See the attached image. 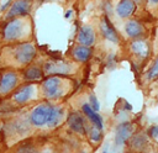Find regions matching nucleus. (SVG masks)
<instances>
[{
	"instance_id": "obj_28",
	"label": "nucleus",
	"mask_w": 158,
	"mask_h": 153,
	"mask_svg": "<svg viewBox=\"0 0 158 153\" xmlns=\"http://www.w3.org/2000/svg\"><path fill=\"white\" fill-rule=\"evenodd\" d=\"M125 109H126V110H132V106H131V104H128V102H125Z\"/></svg>"
},
{
	"instance_id": "obj_1",
	"label": "nucleus",
	"mask_w": 158,
	"mask_h": 153,
	"mask_svg": "<svg viewBox=\"0 0 158 153\" xmlns=\"http://www.w3.org/2000/svg\"><path fill=\"white\" fill-rule=\"evenodd\" d=\"M30 32V21L27 16H20L7 20L2 27V37L5 41L14 42L26 37Z\"/></svg>"
},
{
	"instance_id": "obj_9",
	"label": "nucleus",
	"mask_w": 158,
	"mask_h": 153,
	"mask_svg": "<svg viewBox=\"0 0 158 153\" xmlns=\"http://www.w3.org/2000/svg\"><path fill=\"white\" fill-rule=\"evenodd\" d=\"M133 133V126L130 122H122L116 127L115 132V143L117 146L123 144Z\"/></svg>"
},
{
	"instance_id": "obj_22",
	"label": "nucleus",
	"mask_w": 158,
	"mask_h": 153,
	"mask_svg": "<svg viewBox=\"0 0 158 153\" xmlns=\"http://www.w3.org/2000/svg\"><path fill=\"white\" fill-rule=\"evenodd\" d=\"M89 136H90L91 141L99 142V141L101 139V130H99V128H96V127L93 126V127L90 128V131H89Z\"/></svg>"
},
{
	"instance_id": "obj_23",
	"label": "nucleus",
	"mask_w": 158,
	"mask_h": 153,
	"mask_svg": "<svg viewBox=\"0 0 158 153\" xmlns=\"http://www.w3.org/2000/svg\"><path fill=\"white\" fill-rule=\"evenodd\" d=\"M89 105H90V107L94 110V111H99L100 110V102L98 101V99H96V96L94 95V94H91L90 96H89V102H88Z\"/></svg>"
},
{
	"instance_id": "obj_13",
	"label": "nucleus",
	"mask_w": 158,
	"mask_h": 153,
	"mask_svg": "<svg viewBox=\"0 0 158 153\" xmlns=\"http://www.w3.org/2000/svg\"><path fill=\"white\" fill-rule=\"evenodd\" d=\"M130 49L137 58H141V59L147 58L149 54V44L147 43V41L141 38L132 41L130 44Z\"/></svg>"
},
{
	"instance_id": "obj_3",
	"label": "nucleus",
	"mask_w": 158,
	"mask_h": 153,
	"mask_svg": "<svg viewBox=\"0 0 158 153\" xmlns=\"http://www.w3.org/2000/svg\"><path fill=\"white\" fill-rule=\"evenodd\" d=\"M36 56V48L32 43H20L12 48V59L19 65L30 64Z\"/></svg>"
},
{
	"instance_id": "obj_15",
	"label": "nucleus",
	"mask_w": 158,
	"mask_h": 153,
	"mask_svg": "<svg viewBox=\"0 0 158 153\" xmlns=\"http://www.w3.org/2000/svg\"><path fill=\"white\" fill-rule=\"evenodd\" d=\"M143 26L137 20H128L125 23V32L131 38H138L143 35Z\"/></svg>"
},
{
	"instance_id": "obj_26",
	"label": "nucleus",
	"mask_w": 158,
	"mask_h": 153,
	"mask_svg": "<svg viewBox=\"0 0 158 153\" xmlns=\"http://www.w3.org/2000/svg\"><path fill=\"white\" fill-rule=\"evenodd\" d=\"M148 2H149L151 5H153V6L158 5V0H148Z\"/></svg>"
},
{
	"instance_id": "obj_5",
	"label": "nucleus",
	"mask_w": 158,
	"mask_h": 153,
	"mask_svg": "<svg viewBox=\"0 0 158 153\" xmlns=\"http://www.w3.org/2000/svg\"><path fill=\"white\" fill-rule=\"evenodd\" d=\"M73 64L69 62L64 60H48L46 62L43 70L44 74L47 75H64V74H70L73 72Z\"/></svg>"
},
{
	"instance_id": "obj_19",
	"label": "nucleus",
	"mask_w": 158,
	"mask_h": 153,
	"mask_svg": "<svg viewBox=\"0 0 158 153\" xmlns=\"http://www.w3.org/2000/svg\"><path fill=\"white\" fill-rule=\"evenodd\" d=\"M42 78V70L38 65H28L25 70H23V79L32 81V80H37Z\"/></svg>"
},
{
	"instance_id": "obj_18",
	"label": "nucleus",
	"mask_w": 158,
	"mask_h": 153,
	"mask_svg": "<svg viewBox=\"0 0 158 153\" xmlns=\"http://www.w3.org/2000/svg\"><path fill=\"white\" fill-rule=\"evenodd\" d=\"M72 56L78 62H86L91 56V48L86 46H77L72 51Z\"/></svg>"
},
{
	"instance_id": "obj_21",
	"label": "nucleus",
	"mask_w": 158,
	"mask_h": 153,
	"mask_svg": "<svg viewBox=\"0 0 158 153\" xmlns=\"http://www.w3.org/2000/svg\"><path fill=\"white\" fill-rule=\"evenodd\" d=\"M144 144H146L144 134H138V136H135L132 138V146L135 148H142V147H144Z\"/></svg>"
},
{
	"instance_id": "obj_10",
	"label": "nucleus",
	"mask_w": 158,
	"mask_h": 153,
	"mask_svg": "<svg viewBox=\"0 0 158 153\" xmlns=\"http://www.w3.org/2000/svg\"><path fill=\"white\" fill-rule=\"evenodd\" d=\"M100 31H101L102 36H104L107 41L114 42V43H118V41H120L118 35H117L115 27L112 26V23L110 22V20H109L106 16L102 17L101 21H100Z\"/></svg>"
},
{
	"instance_id": "obj_4",
	"label": "nucleus",
	"mask_w": 158,
	"mask_h": 153,
	"mask_svg": "<svg viewBox=\"0 0 158 153\" xmlns=\"http://www.w3.org/2000/svg\"><path fill=\"white\" fill-rule=\"evenodd\" d=\"M53 105L49 102H41L37 106H35L30 114V122L36 127H42L47 123L51 109Z\"/></svg>"
},
{
	"instance_id": "obj_25",
	"label": "nucleus",
	"mask_w": 158,
	"mask_h": 153,
	"mask_svg": "<svg viewBox=\"0 0 158 153\" xmlns=\"http://www.w3.org/2000/svg\"><path fill=\"white\" fill-rule=\"evenodd\" d=\"M151 133H152V136H153L154 138H158V126L153 127V128L151 130Z\"/></svg>"
},
{
	"instance_id": "obj_11",
	"label": "nucleus",
	"mask_w": 158,
	"mask_h": 153,
	"mask_svg": "<svg viewBox=\"0 0 158 153\" xmlns=\"http://www.w3.org/2000/svg\"><path fill=\"white\" fill-rule=\"evenodd\" d=\"M77 38H78V42L81 43L83 46L91 47L95 43V31L91 26L84 25V26L80 27Z\"/></svg>"
},
{
	"instance_id": "obj_2",
	"label": "nucleus",
	"mask_w": 158,
	"mask_h": 153,
	"mask_svg": "<svg viewBox=\"0 0 158 153\" xmlns=\"http://www.w3.org/2000/svg\"><path fill=\"white\" fill-rule=\"evenodd\" d=\"M65 83L60 76H48L42 83V91L47 99H58L65 94Z\"/></svg>"
},
{
	"instance_id": "obj_30",
	"label": "nucleus",
	"mask_w": 158,
	"mask_h": 153,
	"mask_svg": "<svg viewBox=\"0 0 158 153\" xmlns=\"http://www.w3.org/2000/svg\"><path fill=\"white\" fill-rule=\"evenodd\" d=\"M102 153H109V152H107V151H104V152H102Z\"/></svg>"
},
{
	"instance_id": "obj_24",
	"label": "nucleus",
	"mask_w": 158,
	"mask_h": 153,
	"mask_svg": "<svg viewBox=\"0 0 158 153\" xmlns=\"http://www.w3.org/2000/svg\"><path fill=\"white\" fill-rule=\"evenodd\" d=\"M11 2H12L11 0H7V1H6V2H5L2 6H1V9H0V10H1V11H6V10L9 9V6L11 5Z\"/></svg>"
},
{
	"instance_id": "obj_7",
	"label": "nucleus",
	"mask_w": 158,
	"mask_h": 153,
	"mask_svg": "<svg viewBox=\"0 0 158 153\" xmlns=\"http://www.w3.org/2000/svg\"><path fill=\"white\" fill-rule=\"evenodd\" d=\"M19 83V75L14 70H5L0 74V94L5 95L14 90Z\"/></svg>"
},
{
	"instance_id": "obj_17",
	"label": "nucleus",
	"mask_w": 158,
	"mask_h": 153,
	"mask_svg": "<svg viewBox=\"0 0 158 153\" xmlns=\"http://www.w3.org/2000/svg\"><path fill=\"white\" fill-rule=\"evenodd\" d=\"M81 109H83V112L86 115V117L90 120V122L94 125V127H96V128H99V130H102L104 123H102V118L99 116V114H98L96 111H94V110L90 107L89 104H83Z\"/></svg>"
},
{
	"instance_id": "obj_16",
	"label": "nucleus",
	"mask_w": 158,
	"mask_h": 153,
	"mask_svg": "<svg viewBox=\"0 0 158 153\" xmlns=\"http://www.w3.org/2000/svg\"><path fill=\"white\" fill-rule=\"evenodd\" d=\"M64 117V110L62 106H52L48 120H47V126L48 127H56L57 125H59L62 122Z\"/></svg>"
},
{
	"instance_id": "obj_20",
	"label": "nucleus",
	"mask_w": 158,
	"mask_h": 153,
	"mask_svg": "<svg viewBox=\"0 0 158 153\" xmlns=\"http://www.w3.org/2000/svg\"><path fill=\"white\" fill-rule=\"evenodd\" d=\"M158 78V57L153 60L152 67L149 68V70L146 74V79L147 80H154Z\"/></svg>"
},
{
	"instance_id": "obj_29",
	"label": "nucleus",
	"mask_w": 158,
	"mask_h": 153,
	"mask_svg": "<svg viewBox=\"0 0 158 153\" xmlns=\"http://www.w3.org/2000/svg\"><path fill=\"white\" fill-rule=\"evenodd\" d=\"M133 1H135V2H137V4H142L144 0H133Z\"/></svg>"
},
{
	"instance_id": "obj_14",
	"label": "nucleus",
	"mask_w": 158,
	"mask_h": 153,
	"mask_svg": "<svg viewBox=\"0 0 158 153\" xmlns=\"http://www.w3.org/2000/svg\"><path fill=\"white\" fill-rule=\"evenodd\" d=\"M68 125L77 133H80V134L86 133V125L84 122V118L77 112H73L68 116Z\"/></svg>"
},
{
	"instance_id": "obj_8",
	"label": "nucleus",
	"mask_w": 158,
	"mask_h": 153,
	"mask_svg": "<svg viewBox=\"0 0 158 153\" xmlns=\"http://www.w3.org/2000/svg\"><path fill=\"white\" fill-rule=\"evenodd\" d=\"M36 94V85L33 84H25V85H21L19 86L14 95H12V100L16 102V104H26L27 101H30Z\"/></svg>"
},
{
	"instance_id": "obj_6",
	"label": "nucleus",
	"mask_w": 158,
	"mask_h": 153,
	"mask_svg": "<svg viewBox=\"0 0 158 153\" xmlns=\"http://www.w3.org/2000/svg\"><path fill=\"white\" fill-rule=\"evenodd\" d=\"M31 10V1L30 0H15L11 2L10 9L5 14V19L10 20L14 17L20 16H27V14Z\"/></svg>"
},
{
	"instance_id": "obj_27",
	"label": "nucleus",
	"mask_w": 158,
	"mask_h": 153,
	"mask_svg": "<svg viewBox=\"0 0 158 153\" xmlns=\"http://www.w3.org/2000/svg\"><path fill=\"white\" fill-rule=\"evenodd\" d=\"M70 15H72V10H68V11L65 12L64 17H65V19H69V17H70Z\"/></svg>"
},
{
	"instance_id": "obj_12",
	"label": "nucleus",
	"mask_w": 158,
	"mask_h": 153,
	"mask_svg": "<svg viewBox=\"0 0 158 153\" xmlns=\"http://www.w3.org/2000/svg\"><path fill=\"white\" fill-rule=\"evenodd\" d=\"M136 10V2L133 0H118L115 11L118 17L121 19H127L130 17Z\"/></svg>"
}]
</instances>
